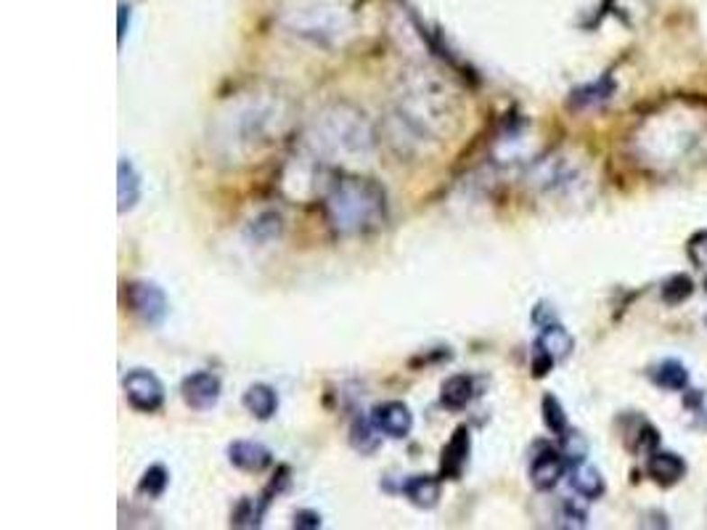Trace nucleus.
Instances as JSON below:
<instances>
[{"mask_svg": "<svg viewBox=\"0 0 707 530\" xmlns=\"http://www.w3.org/2000/svg\"><path fill=\"white\" fill-rule=\"evenodd\" d=\"M122 390L128 403L140 414H154L162 408L165 403V385L159 382V377L149 369H133L125 374L122 379Z\"/></svg>", "mask_w": 707, "mask_h": 530, "instance_id": "20e7f679", "label": "nucleus"}, {"mask_svg": "<svg viewBox=\"0 0 707 530\" xmlns=\"http://www.w3.org/2000/svg\"><path fill=\"white\" fill-rule=\"evenodd\" d=\"M469 453H472V433L469 427H456L450 441L445 443L440 459V478L442 480H458L461 472L469 464Z\"/></svg>", "mask_w": 707, "mask_h": 530, "instance_id": "6e6552de", "label": "nucleus"}, {"mask_svg": "<svg viewBox=\"0 0 707 530\" xmlns=\"http://www.w3.org/2000/svg\"><path fill=\"white\" fill-rule=\"evenodd\" d=\"M532 321H535L538 326H548V324L557 321V315H554V310L548 308L546 303H538V308L532 310Z\"/></svg>", "mask_w": 707, "mask_h": 530, "instance_id": "c85d7f7f", "label": "nucleus"}, {"mask_svg": "<svg viewBox=\"0 0 707 530\" xmlns=\"http://www.w3.org/2000/svg\"><path fill=\"white\" fill-rule=\"evenodd\" d=\"M295 528L300 530H315L321 528V515L318 512H313V509H300L297 515H295V523H292Z\"/></svg>", "mask_w": 707, "mask_h": 530, "instance_id": "cd10ccee", "label": "nucleus"}, {"mask_svg": "<svg viewBox=\"0 0 707 530\" xmlns=\"http://www.w3.org/2000/svg\"><path fill=\"white\" fill-rule=\"evenodd\" d=\"M686 255H689V260L697 265L700 270H707V231H697V233L689 239Z\"/></svg>", "mask_w": 707, "mask_h": 530, "instance_id": "bb28decb", "label": "nucleus"}, {"mask_svg": "<svg viewBox=\"0 0 707 530\" xmlns=\"http://www.w3.org/2000/svg\"><path fill=\"white\" fill-rule=\"evenodd\" d=\"M647 472H649V478L657 486H675L686 475V461L678 453H673V451H660L657 448L655 453H649Z\"/></svg>", "mask_w": 707, "mask_h": 530, "instance_id": "ddd939ff", "label": "nucleus"}, {"mask_svg": "<svg viewBox=\"0 0 707 530\" xmlns=\"http://www.w3.org/2000/svg\"><path fill=\"white\" fill-rule=\"evenodd\" d=\"M308 146L315 157H358L371 149V131L363 114L334 109L315 120L313 132L308 135Z\"/></svg>", "mask_w": 707, "mask_h": 530, "instance_id": "f03ea898", "label": "nucleus"}, {"mask_svg": "<svg viewBox=\"0 0 707 530\" xmlns=\"http://www.w3.org/2000/svg\"><path fill=\"white\" fill-rule=\"evenodd\" d=\"M567 459L562 451L557 448H543L530 464V483L538 490H551V488L559 486V480L565 478L567 472Z\"/></svg>", "mask_w": 707, "mask_h": 530, "instance_id": "1a4fd4ad", "label": "nucleus"}, {"mask_svg": "<svg viewBox=\"0 0 707 530\" xmlns=\"http://www.w3.org/2000/svg\"><path fill=\"white\" fill-rule=\"evenodd\" d=\"M540 411H543V422H546V427L557 435V438H562L567 430H570V425H567V414H565V408H562V403H559V398L557 396H543V403H540Z\"/></svg>", "mask_w": 707, "mask_h": 530, "instance_id": "aec40b11", "label": "nucleus"}, {"mask_svg": "<svg viewBox=\"0 0 707 530\" xmlns=\"http://www.w3.org/2000/svg\"><path fill=\"white\" fill-rule=\"evenodd\" d=\"M125 300H128V306H131L135 315H138L143 324H149V326H159V324L168 318V313H170L168 295H165L157 284H151V281H133V284H128Z\"/></svg>", "mask_w": 707, "mask_h": 530, "instance_id": "39448f33", "label": "nucleus"}, {"mask_svg": "<svg viewBox=\"0 0 707 530\" xmlns=\"http://www.w3.org/2000/svg\"><path fill=\"white\" fill-rule=\"evenodd\" d=\"M615 96V80L610 75L594 80V83H585L580 88H575L570 93V106L573 109H591V106H602L604 101H610Z\"/></svg>", "mask_w": 707, "mask_h": 530, "instance_id": "f3484780", "label": "nucleus"}, {"mask_svg": "<svg viewBox=\"0 0 707 530\" xmlns=\"http://www.w3.org/2000/svg\"><path fill=\"white\" fill-rule=\"evenodd\" d=\"M323 207L340 236H363L387 221V194L374 178H334L326 188Z\"/></svg>", "mask_w": 707, "mask_h": 530, "instance_id": "f257e3e1", "label": "nucleus"}, {"mask_svg": "<svg viewBox=\"0 0 707 530\" xmlns=\"http://www.w3.org/2000/svg\"><path fill=\"white\" fill-rule=\"evenodd\" d=\"M570 486L583 498H599L604 493V478L596 467L580 461V464L570 467Z\"/></svg>", "mask_w": 707, "mask_h": 530, "instance_id": "a211bd4d", "label": "nucleus"}, {"mask_svg": "<svg viewBox=\"0 0 707 530\" xmlns=\"http://www.w3.org/2000/svg\"><path fill=\"white\" fill-rule=\"evenodd\" d=\"M168 486H170V472H168L162 464H151V467L143 472V478H140V483H138V490H140L143 496H149V498H159V496L168 490Z\"/></svg>", "mask_w": 707, "mask_h": 530, "instance_id": "412c9836", "label": "nucleus"}, {"mask_svg": "<svg viewBox=\"0 0 707 530\" xmlns=\"http://www.w3.org/2000/svg\"><path fill=\"white\" fill-rule=\"evenodd\" d=\"M278 231H281V218H278L276 213H266V215H260V218L255 221V225H252L255 242H270V239H276V236H278Z\"/></svg>", "mask_w": 707, "mask_h": 530, "instance_id": "a878e982", "label": "nucleus"}, {"mask_svg": "<svg viewBox=\"0 0 707 530\" xmlns=\"http://www.w3.org/2000/svg\"><path fill=\"white\" fill-rule=\"evenodd\" d=\"M374 433H379L374 422L355 419L353 427H350V443H353L355 451H360V453L376 451V448H379V435H374Z\"/></svg>", "mask_w": 707, "mask_h": 530, "instance_id": "5701e85b", "label": "nucleus"}, {"mask_svg": "<svg viewBox=\"0 0 707 530\" xmlns=\"http://www.w3.org/2000/svg\"><path fill=\"white\" fill-rule=\"evenodd\" d=\"M692 292H694V281L686 273H675V276H670L665 281L660 295H663V300L667 306H681L684 300L692 297Z\"/></svg>", "mask_w": 707, "mask_h": 530, "instance_id": "4be33fe9", "label": "nucleus"}, {"mask_svg": "<svg viewBox=\"0 0 707 530\" xmlns=\"http://www.w3.org/2000/svg\"><path fill=\"white\" fill-rule=\"evenodd\" d=\"M117 199H120V205H117L120 213L133 210L140 199V176L128 157H120V165H117Z\"/></svg>", "mask_w": 707, "mask_h": 530, "instance_id": "2eb2a0df", "label": "nucleus"}, {"mask_svg": "<svg viewBox=\"0 0 707 530\" xmlns=\"http://www.w3.org/2000/svg\"><path fill=\"white\" fill-rule=\"evenodd\" d=\"M284 24L310 41H337L350 27V11L340 0H295L284 8Z\"/></svg>", "mask_w": 707, "mask_h": 530, "instance_id": "7ed1b4c3", "label": "nucleus"}, {"mask_svg": "<svg viewBox=\"0 0 707 530\" xmlns=\"http://www.w3.org/2000/svg\"><path fill=\"white\" fill-rule=\"evenodd\" d=\"M222 393V382L213 371H194L180 382L183 403L194 411H210L218 406Z\"/></svg>", "mask_w": 707, "mask_h": 530, "instance_id": "423d86ee", "label": "nucleus"}, {"mask_svg": "<svg viewBox=\"0 0 707 530\" xmlns=\"http://www.w3.org/2000/svg\"><path fill=\"white\" fill-rule=\"evenodd\" d=\"M228 461L241 472L260 475L273 464V453L258 441H233L228 445Z\"/></svg>", "mask_w": 707, "mask_h": 530, "instance_id": "9d476101", "label": "nucleus"}, {"mask_svg": "<svg viewBox=\"0 0 707 530\" xmlns=\"http://www.w3.org/2000/svg\"><path fill=\"white\" fill-rule=\"evenodd\" d=\"M400 493L419 509H432L438 507L442 493V478H435V475H411L403 480L400 486Z\"/></svg>", "mask_w": 707, "mask_h": 530, "instance_id": "f8f14e48", "label": "nucleus"}, {"mask_svg": "<svg viewBox=\"0 0 707 530\" xmlns=\"http://www.w3.org/2000/svg\"><path fill=\"white\" fill-rule=\"evenodd\" d=\"M657 448H660V435H657V430H655L649 422L641 419L639 427H636V443H633V451L649 456V453H655Z\"/></svg>", "mask_w": 707, "mask_h": 530, "instance_id": "393cba45", "label": "nucleus"}, {"mask_svg": "<svg viewBox=\"0 0 707 530\" xmlns=\"http://www.w3.org/2000/svg\"><path fill=\"white\" fill-rule=\"evenodd\" d=\"M371 422L376 425V430L393 441H403L411 435L413 430V414L403 400H385L379 406H374L371 411Z\"/></svg>", "mask_w": 707, "mask_h": 530, "instance_id": "0eeeda50", "label": "nucleus"}, {"mask_svg": "<svg viewBox=\"0 0 707 530\" xmlns=\"http://www.w3.org/2000/svg\"><path fill=\"white\" fill-rule=\"evenodd\" d=\"M477 398V382L469 374H453L442 382L440 403L448 411H464Z\"/></svg>", "mask_w": 707, "mask_h": 530, "instance_id": "4468645a", "label": "nucleus"}, {"mask_svg": "<svg viewBox=\"0 0 707 530\" xmlns=\"http://www.w3.org/2000/svg\"><path fill=\"white\" fill-rule=\"evenodd\" d=\"M125 14H128V8L120 5V43L125 41Z\"/></svg>", "mask_w": 707, "mask_h": 530, "instance_id": "c756f323", "label": "nucleus"}, {"mask_svg": "<svg viewBox=\"0 0 707 530\" xmlns=\"http://www.w3.org/2000/svg\"><path fill=\"white\" fill-rule=\"evenodd\" d=\"M649 374H652V382L665 390H686V385H689V371L678 361H663Z\"/></svg>", "mask_w": 707, "mask_h": 530, "instance_id": "6ab92c4d", "label": "nucleus"}, {"mask_svg": "<svg viewBox=\"0 0 707 530\" xmlns=\"http://www.w3.org/2000/svg\"><path fill=\"white\" fill-rule=\"evenodd\" d=\"M562 453H565V459H567L570 467H573V464H580V461H585L588 443H585V438H583L580 433L567 430V433L562 435Z\"/></svg>", "mask_w": 707, "mask_h": 530, "instance_id": "b1692460", "label": "nucleus"}, {"mask_svg": "<svg viewBox=\"0 0 707 530\" xmlns=\"http://www.w3.org/2000/svg\"><path fill=\"white\" fill-rule=\"evenodd\" d=\"M241 403H244V408H247L255 419L267 422V419H273L276 411H278V393H276L270 385L258 382V385H249V388H247Z\"/></svg>", "mask_w": 707, "mask_h": 530, "instance_id": "dca6fc26", "label": "nucleus"}, {"mask_svg": "<svg viewBox=\"0 0 707 530\" xmlns=\"http://www.w3.org/2000/svg\"><path fill=\"white\" fill-rule=\"evenodd\" d=\"M573 348H575L573 334H570L559 321H554V324H548V326H540V334H538V340H535V345H532V351L548 355L554 363L570 358V355H573Z\"/></svg>", "mask_w": 707, "mask_h": 530, "instance_id": "9b49d317", "label": "nucleus"}]
</instances>
